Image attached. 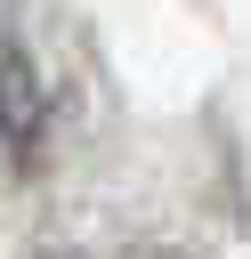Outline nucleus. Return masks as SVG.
<instances>
[{"label":"nucleus","mask_w":251,"mask_h":259,"mask_svg":"<svg viewBox=\"0 0 251 259\" xmlns=\"http://www.w3.org/2000/svg\"><path fill=\"white\" fill-rule=\"evenodd\" d=\"M40 81H32V65H24V49L16 40H0V186L40 154Z\"/></svg>","instance_id":"nucleus-1"}]
</instances>
